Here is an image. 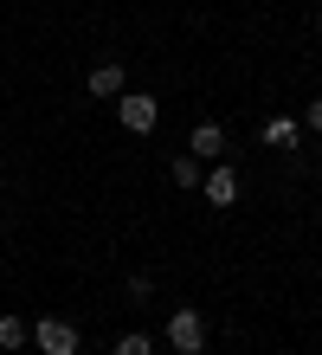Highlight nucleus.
I'll return each instance as SVG.
<instances>
[{"label": "nucleus", "instance_id": "nucleus-1", "mask_svg": "<svg viewBox=\"0 0 322 355\" xmlns=\"http://www.w3.org/2000/svg\"><path fill=\"white\" fill-rule=\"evenodd\" d=\"M168 349L175 355H200L206 349V317L200 310H175V317H168Z\"/></svg>", "mask_w": 322, "mask_h": 355}, {"label": "nucleus", "instance_id": "nucleus-2", "mask_svg": "<svg viewBox=\"0 0 322 355\" xmlns=\"http://www.w3.org/2000/svg\"><path fill=\"white\" fill-rule=\"evenodd\" d=\"M116 116H123V130H136V136H148V130H155V97H148V91H123L116 97Z\"/></svg>", "mask_w": 322, "mask_h": 355}, {"label": "nucleus", "instance_id": "nucleus-3", "mask_svg": "<svg viewBox=\"0 0 322 355\" xmlns=\"http://www.w3.org/2000/svg\"><path fill=\"white\" fill-rule=\"evenodd\" d=\"M33 343L46 349V355H78V329L64 323V317H39L33 323Z\"/></svg>", "mask_w": 322, "mask_h": 355}, {"label": "nucleus", "instance_id": "nucleus-4", "mask_svg": "<svg viewBox=\"0 0 322 355\" xmlns=\"http://www.w3.org/2000/svg\"><path fill=\"white\" fill-rule=\"evenodd\" d=\"M84 91H91V97H123V91H129V85H123V65H110V58H103V65L84 78Z\"/></svg>", "mask_w": 322, "mask_h": 355}, {"label": "nucleus", "instance_id": "nucleus-5", "mask_svg": "<svg viewBox=\"0 0 322 355\" xmlns=\"http://www.w3.org/2000/svg\"><path fill=\"white\" fill-rule=\"evenodd\" d=\"M220 149H226V130H220V123H193L187 155H220Z\"/></svg>", "mask_w": 322, "mask_h": 355}, {"label": "nucleus", "instance_id": "nucleus-6", "mask_svg": "<svg viewBox=\"0 0 322 355\" xmlns=\"http://www.w3.org/2000/svg\"><path fill=\"white\" fill-rule=\"evenodd\" d=\"M206 200L213 207H232V200H239V175H232V168H213L206 175Z\"/></svg>", "mask_w": 322, "mask_h": 355}, {"label": "nucleus", "instance_id": "nucleus-7", "mask_svg": "<svg viewBox=\"0 0 322 355\" xmlns=\"http://www.w3.org/2000/svg\"><path fill=\"white\" fill-rule=\"evenodd\" d=\"M33 343V323L26 317H0V349H26Z\"/></svg>", "mask_w": 322, "mask_h": 355}, {"label": "nucleus", "instance_id": "nucleus-8", "mask_svg": "<svg viewBox=\"0 0 322 355\" xmlns=\"http://www.w3.org/2000/svg\"><path fill=\"white\" fill-rule=\"evenodd\" d=\"M168 175H175V187H200V181H206L200 155H175V168H168Z\"/></svg>", "mask_w": 322, "mask_h": 355}, {"label": "nucleus", "instance_id": "nucleus-9", "mask_svg": "<svg viewBox=\"0 0 322 355\" xmlns=\"http://www.w3.org/2000/svg\"><path fill=\"white\" fill-rule=\"evenodd\" d=\"M265 142H277V149H290V142H296V123H290V116H277L271 130H265Z\"/></svg>", "mask_w": 322, "mask_h": 355}, {"label": "nucleus", "instance_id": "nucleus-10", "mask_svg": "<svg viewBox=\"0 0 322 355\" xmlns=\"http://www.w3.org/2000/svg\"><path fill=\"white\" fill-rule=\"evenodd\" d=\"M116 355H155V343H148V336H142V329H129V336L116 343Z\"/></svg>", "mask_w": 322, "mask_h": 355}, {"label": "nucleus", "instance_id": "nucleus-11", "mask_svg": "<svg viewBox=\"0 0 322 355\" xmlns=\"http://www.w3.org/2000/svg\"><path fill=\"white\" fill-rule=\"evenodd\" d=\"M310 130H316V136H322V97H316V103H310Z\"/></svg>", "mask_w": 322, "mask_h": 355}]
</instances>
